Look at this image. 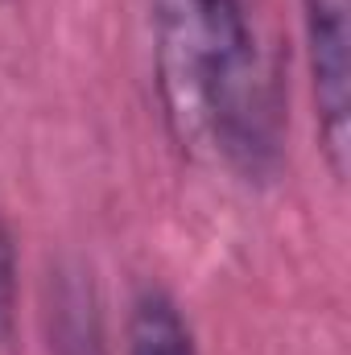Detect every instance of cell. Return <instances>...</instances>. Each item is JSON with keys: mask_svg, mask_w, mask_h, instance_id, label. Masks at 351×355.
Listing matches in <instances>:
<instances>
[{"mask_svg": "<svg viewBox=\"0 0 351 355\" xmlns=\"http://www.w3.org/2000/svg\"><path fill=\"white\" fill-rule=\"evenodd\" d=\"M153 71L186 153H219L244 178L277 170L281 99L244 0H153Z\"/></svg>", "mask_w": 351, "mask_h": 355, "instance_id": "obj_1", "label": "cell"}, {"mask_svg": "<svg viewBox=\"0 0 351 355\" xmlns=\"http://www.w3.org/2000/svg\"><path fill=\"white\" fill-rule=\"evenodd\" d=\"M302 25L318 141L331 174L343 182L351 157V0H302Z\"/></svg>", "mask_w": 351, "mask_h": 355, "instance_id": "obj_2", "label": "cell"}, {"mask_svg": "<svg viewBox=\"0 0 351 355\" xmlns=\"http://www.w3.org/2000/svg\"><path fill=\"white\" fill-rule=\"evenodd\" d=\"M12 322H17V252L8 227L0 223V347L12 339Z\"/></svg>", "mask_w": 351, "mask_h": 355, "instance_id": "obj_5", "label": "cell"}, {"mask_svg": "<svg viewBox=\"0 0 351 355\" xmlns=\"http://www.w3.org/2000/svg\"><path fill=\"white\" fill-rule=\"evenodd\" d=\"M50 347L54 355H108L99 302L83 272H58L50 306Z\"/></svg>", "mask_w": 351, "mask_h": 355, "instance_id": "obj_3", "label": "cell"}, {"mask_svg": "<svg viewBox=\"0 0 351 355\" xmlns=\"http://www.w3.org/2000/svg\"><path fill=\"white\" fill-rule=\"evenodd\" d=\"M128 355H198L190 327L182 322L178 306L166 293L145 289L137 297L128 318Z\"/></svg>", "mask_w": 351, "mask_h": 355, "instance_id": "obj_4", "label": "cell"}, {"mask_svg": "<svg viewBox=\"0 0 351 355\" xmlns=\"http://www.w3.org/2000/svg\"><path fill=\"white\" fill-rule=\"evenodd\" d=\"M0 4H8V0H0Z\"/></svg>", "mask_w": 351, "mask_h": 355, "instance_id": "obj_6", "label": "cell"}]
</instances>
